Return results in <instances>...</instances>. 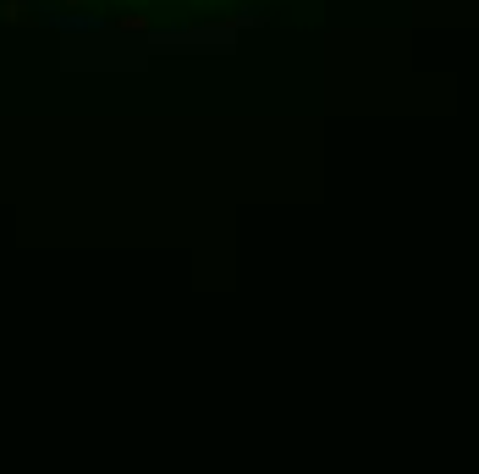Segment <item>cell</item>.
Instances as JSON below:
<instances>
[{
    "mask_svg": "<svg viewBox=\"0 0 479 474\" xmlns=\"http://www.w3.org/2000/svg\"><path fill=\"white\" fill-rule=\"evenodd\" d=\"M61 6H83V0H61Z\"/></svg>",
    "mask_w": 479,
    "mask_h": 474,
    "instance_id": "3",
    "label": "cell"
},
{
    "mask_svg": "<svg viewBox=\"0 0 479 474\" xmlns=\"http://www.w3.org/2000/svg\"><path fill=\"white\" fill-rule=\"evenodd\" d=\"M28 6H39V0H6V22H22Z\"/></svg>",
    "mask_w": 479,
    "mask_h": 474,
    "instance_id": "2",
    "label": "cell"
},
{
    "mask_svg": "<svg viewBox=\"0 0 479 474\" xmlns=\"http://www.w3.org/2000/svg\"><path fill=\"white\" fill-rule=\"evenodd\" d=\"M39 17H45V22H56V28H67V33H89V28H105L94 12H83V17H61V12H50V6H45Z\"/></svg>",
    "mask_w": 479,
    "mask_h": 474,
    "instance_id": "1",
    "label": "cell"
}]
</instances>
